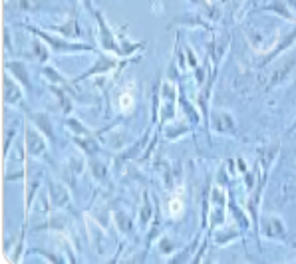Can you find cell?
Listing matches in <instances>:
<instances>
[{
    "label": "cell",
    "mask_w": 296,
    "mask_h": 264,
    "mask_svg": "<svg viewBox=\"0 0 296 264\" xmlns=\"http://www.w3.org/2000/svg\"><path fill=\"white\" fill-rule=\"evenodd\" d=\"M83 4H86V6H88V10H90V12H92V14H94V12H96V10H94V8H92V2H90V0H83Z\"/></svg>",
    "instance_id": "cell-25"
},
{
    "label": "cell",
    "mask_w": 296,
    "mask_h": 264,
    "mask_svg": "<svg viewBox=\"0 0 296 264\" xmlns=\"http://www.w3.org/2000/svg\"><path fill=\"white\" fill-rule=\"evenodd\" d=\"M48 193H50V201H52L54 207H64V205H68V201H70V193L66 191V187L56 181H48Z\"/></svg>",
    "instance_id": "cell-4"
},
{
    "label": "cell",
    "mask_w": 296,
    "mask_h": 264,
    "mask_svg": "<svg viewBox=\"0 0 296 264\" xmlns=\"http://www.w3.org/2000/svg\"><path fill=\"white\" fill-rule=\"evenodd\" d=\"M32 50H34V54H36V58H38L40 62H46V60H48V48H46L42 42H34Z\"/></svg>",
    "instance_id": "cell-14"
},
{
    "label": "cell",
    "mask_w": 296,
    "mask_h": 264,
    "mask_svg": "<svg viewBox=\"0 0 296 264\" xmlns=\"http://www.w3.org/2000/svg\"><path fill=\"white\" fill-rule=\"evenodd\" d=\"M187 58H189V66L191 68H197V60H195V54L191 50L187 48Z\"/></svg>",
    "instance_id": "cell-23"
},
{
    "label": "cell",
    "mask_w": 296,
    "mask_h": 264,
    "mask_svg": "<svg viewBox=\"0 0 296 264\" xmlns=\"http://www.w3.org/2000/svg\"><path fill=\"white\" fill-rule=\"evenodd\" d=\"M169 211H171V215H179L183 211V203L179 199H173L171 201V205H169Z\"/></svg>",
    "instance_id": "cell-19"
},
{
    "label": "cell",
    "mask_w": 296,
    "mask_h": 264,
    "mask_svg": "<svg viewBox=\"0 0 296 264\" xmlns=\"http://www.w3.org/2000/svg\"><path fill=\"white\" fill-rule=\"evenodd\" d=\"M40 4H42V0H20V8L24 12H36L40 8Z\"/></svg>",
    "instance_id": "cell-15"
},
{
    "label": "cell",
    "mask_w": 296,
    "mask_h": 264,
    "mask_svg": "<svg viewBox=\"0 0 296 264\" xmlns=\"http://www.w3.org/2000/svg\"><path fill=\"white\" fill-rule=\"evenodd\" d=\"M213 123H215V129H219V131H232L235 129V121H232V117L229 114H223V112H219V114H215L213 116Z\"/></svg>",
    "instance_id": "cell-8"
},
{
    "label": "cell",
    "mask_w": 296,
    "mask_h": 264,
    "mask_svg": "<svg viewBox=\"0 0 296 264\" xmlns=\"http://www.w3.org/2000/svg\"><path fill=\"white\" fill-rule=\"evenodd\" d=\"M6 68L14 72L16 80H20L22 85H24L26 90H30V87H32V82H30V78H28V70H26V66H24L22 62H6Z\"/></svg>",
    "instance_id": "cell-6"
},
{
    "label": "cell",
    "mask_w": 296,
    "mask_h": 264,
    "mask_svg": "<svg viewBox=\"0 0 296 264\" xmlns=\"http://www.w3.org/2000/svg\"><path fill=\"white\" fill-rule=\"evenodd\" d=\"M92 169H94V177H98V179H103V177H105V167L101 165V163H94Z\"/></svg>",
    "instance_id": "cell-20"
},
{
    "label": "cell",
    "mask_w": 296,
    "mask_h": 264,
    "mask_svg": "<svg viewBox=\"0 0 296 264\" xmlns=\"http://www.w3.org/2000/svg\"><path fill=\"white\" fill-rule=\"evenodd\" d=\"M80 147L86 151V155H96L98 153V145H96V139H88V137H76L74 139Z\"/></svg>",
    "instance_id": "cell-11"
},
{
    "label": "cell",
    "mask_w": 296,
    "mask_h": 264,
    "mask_svg": "<svg viewBox=\"0 0 296 264\" xmlns=\"http://www.w3.org/2000/svg\"><path fill=\"white\" fill-rule=\"evenodd\" d=\"M187 131H189V127H185V125H183V127H179V129H175V127H169V129L165 131V137H167V139H173V137L177 139V137H181L183 133H187Z\"/></svg>",
    "instance_id": "cell-17"
},
{
    "label": "cell",
    "mask_w": 296,
    "mask_h": 264,
    "mask_svg": "<svg viewBox=\"0 0 296 264\" xmlns=\"http://www.w3.org/2000/svg\"><path fill=\"white\" fill-rule=\"evenodd\" d=\"M32 121H36V125L44 131V135H48L50 139H54V129H52V123H50V117L46 114H32Z\"/></svg>",
    "instance_id": "cell-10"
},
{
    "label": "cell",
    "mask_w": 296,
    "mask_h": 264,
    "mask_svg": "<svg viewBox=\"0 0 296 264\" xmlns=\"http://www.w3.org/2000/svg\"><path fill=\"white\" fill-rule=\"evenodd\" d=\"M115 223L119 225V229L125 232L132 229V225H130V216H125L123 213H115Z\"/></svg>",
    "instance_id": "cell-16"
},
{
    "label": "cell",
    "mask_w": 296,
    "mask_h": 264,
    "mask_svg": "<svg viewBox=\"0 0 296 264\" xmlns=\"http://www.w3.org/2000/svg\"><path fill=\"white\" fill-rule=\"evenodd\" d=\"M94 16H96V20H98V24H99V44H101V48L108 50V52H114V54H117V56H121V48L117 46L114 34H112V28L108 26L105 18L101 16L99 10L94 12Z\"/></svg>",
    "instance_id": "cell-1"
},
{
    "label": "cell",
    "mask_w": 296,
    "mask_h": 264,
    "mask_svg": "<svg viewBox=\"0 0 296 264\" xmlns=\"http://www.w3.org/2000/svg\"><path fill=\"white\" fill-rule=\"evenodd\" d=\"M132 105H133L132 96H123V98H121V107H123V109H128V107H132Z\"/></svg>",
    "instance_id": "cell-22"
},
{
    "label": "cell",
    "mask_w": 296,
    "mask_h": 264,
    "mask_svg": "<svg viewBox=\"0 0 296 264\" xmlns=\"http://www.w3.org/2000/svg\"><path fill=\"white\" fill-rule=\"evenodd\" d=\"M20 99H22L20 87L12 82L10 76H6V78H4V101H6V103H18Z\"/></svg>",
    "instance_id": "cell-5"
},
{
    "label": "cell",
    "mask_w": 296,
    "mask_h": 264,
    "mask_svg": "<svg viewBox=\"0 0 296 264\" xmlns=\"http://www.w3.org/2000/svg\"><path fill=\"white\" fill-rule=\"evenodd\" d=\"M56 32L64 34L68 38H78L80 36V30H78V20L76 18H70V22L62 24V26H52Z\"/></svg>",
    "instance_id": "cell-9"
},
{
    "label": "cell",
    "mask_w": 296,
    "mask_h": 264,
    "mask_svg": "<svg viewBox=\"0 0 296 264\" xmlns=\"http://www.w3.org/2000/svg\"><path fill=\"white\" fill-rule=\"evenodd\" d=\"M30 32L38 34L46 44H50L52 48H56L58 52H78V50H92L90 46H83V44H70V42H64V40H60V38H52L48 34L44 32H38L36 28H30Z\"/></svg>",
    "instance_id": "cell-3"
},
{
    "label": "cell",
    "mask_w": 296,
    "mask_h": 264,
    "mask_svg": "<svg viewBox=\"0 0 296 264\" xmlns=\"http://www.w3.org/2000/svg\"><path fill=\"white\" fill-rule=\"evenodd\" d=\"M288 4H292V6L296 8V0H288Z\"/></svg>",
    "instance_id": "cell-26"
},
{
    "label": "cell",
    "mask_w": 296,
    "mask_h": 264,
    "mask_svg": "<svg viewBox=\"0 0 296 264\" xmlns=\"http://www.w3.org/2000/svg\"><path fill=\"white\" fill-rule=\"evenodd\" d=\"M26 149L34 157H44L46 155V141L42 139V135L34 131L32 127H26Z\"/></svg>",
    "instance_id": "cell-2"
},
{
    "label": "cell",
    "mask_w": 296,
    "mask_h": 264,
    "mask_svg": "<svg viewBox=\"0 0 296 264\" xmlns=\"http://www.w3.org/2000/svg\"><path fill=\"white\" fill-rule=\"evenodd\" d=\"M115 66V60H110V58H101L98 64L94 68H90L83 76H80L78 78V82L80 80H86V78H90V76H99V74H103V72H108V70H112V68Z\"/></svg>",
    "instance_id": "cell-7"
},
{
    "label": "cell",
    "mask_w": 296,
    "mask_h": 264,
    "mask_svg": "<svg viewBox=\"0 0 296 264\" xmlns=\"http://www.w3.org/2000/svg\"><path fill=\"white\" fill-rule=\"evenodd\" d=\"M151 211H153V209H151V203H149V199H147V195H145V201H143V209H141V218H139V221H141V227H147L149 225V221H151Z\"/></svg>",
    "instance_id": "cell-13"
},
{
    "label": "cell",
    "mask_w": 296,
    "mask_h": 264,
    "mask_svg": "<svg viewBox=\"0 0 296 264\" xmlns=\"http://www.w3.org/2000/svg\"><path fill=\"white\" fill-rule=\"evenodd\" d=\"M38 185H40V179H36L32 185L26 187V218H28V213H30V205H32V199L38 191Z\"/></svg>",
    "instance_id": "cell-12"
},
{
    "label": "cell",
    "mask_w": 296,
    "mask_h": 264,
    "mask_svg": "<svg viewBox=\"0 0 296 264\" xmlns=\"http://www.w3.org/2000/svg\"><path fill=\"white\" fill-rule=\"evenodd\" d=\"M161 247H163V252H171V250H175V248L169 245V240H167V238L161 240Z\"/></svg>",
    "instance_id": "cell-24"
},
{
    "label": "cell",
    "mask_w": 296,
    "mask_h": 264,
    "mask_svg": "<svg viewBox=\"0 0 296 264\" xmlns=\"http://www.w3.org/2000/svg\"><path fill=\"white\" fill-rule=\"evenodd\" d=\"M14 129H6V143H4V153H8V147H10V141L14 137Z\"/></svg>",
    "instance_id": "cell-21"
},
{
    "label": "cell",
    "mask_w": 296,
    "mask_h": 264,
    "mask_svg": "<svg viewBox=\"0 0 296 264\" xmlns=\"http://www.w3.org/2000/svg\"><path fill=\"white\" fill-rule=\"evenodd\" d=\"M68 127H72V129H74L76 133H82V135H90V131H88V129H86L83 125H80L78 121H74V119H70V121H68Z\"/></svg>",
    "instance_id": "cell-18"
}]
</instances>
